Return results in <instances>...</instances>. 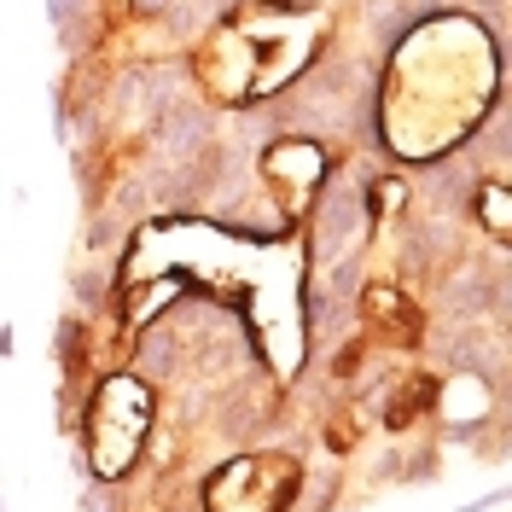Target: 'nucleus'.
<instances>
[{
    "mask_svg": "<svg viewBox=\"0 0 512 512\" xmlns=\"http://www.w3.org/2000/svg\"><path fill=\"white\" fill-rule=\"evenodd\" d=\"M315 233H320V262H332L338 245H355V233H361V192L355 187H332L326 192Z\"/></svg>",
    "mask_w": 512,
    "mask_h": 512,
    "instance_id": "1",
    "label": "nucleus"
},
{
    "mask_svg": "<svg viewBox=\"0 0 512 512\" xmlns=\"http://www.w3.org/2000/svg\"><path fill=\"white\" fill-rule=\"evenodd\" d=\"M140 367H146L152 379H163V373L175 367V338H169V332H152V338L140 344Z\"/></svg>",
    "mask_w": 512,
    "mask_h": 512,
    "instance_id": "2",
    "label": "nucleus"
}]
</instances>
